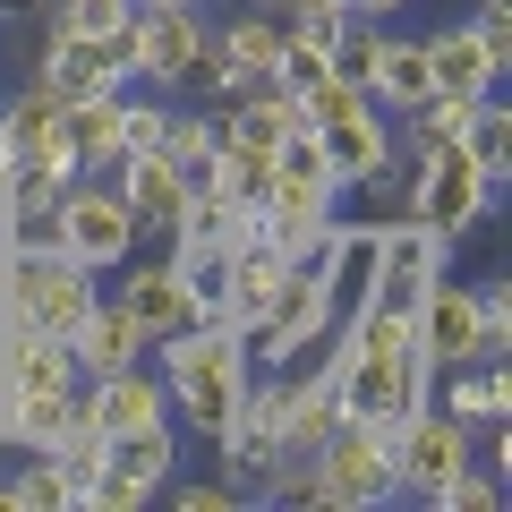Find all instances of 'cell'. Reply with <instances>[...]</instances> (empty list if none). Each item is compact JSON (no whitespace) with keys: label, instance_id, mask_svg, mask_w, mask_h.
Segmentation results:
<instances>
[{"label":"cell","instance_id":"cell-1","mask_svg":"<svg viewBox=\"0 0 512 512\" xmlns=\"http://www.w3.org/2000/svg\"><path fill=\"white\" fill-rule=\"evenodd\" d=\"M146 359H154V376H163V393H171V419L197 427V436H214V427L231 419L239 384L256 376V367H248V333L222 325V316H197V325H180L171 342H154Z\"/></svg>","mask_w":512,"mask_h":512},{"label":"cell","instance_id":"cell-2","mask_svg":"<svg viewBox=\"0 0 512 512\" xmlns=\"http://www.w3.org/2000/svg\"><path fill=\"white\" fill-rule=\"evenodd\" d=\"M94 299H103V274L77 265L60 239H43V222L9 248V325H35V333H60L69 342V325Z\"/></svg>","mask_w":512,"mask_h":512},{"label":"cell","instance_id":"cell-3","mask_svg":"<svg viewBox=\"0 0 512 512\" xmlns=\"http://www.w3.org/2000/svg\"><path fill=\"white\" fill-rule=\"evenodd\" d=\"M43 239H60L77 265H94V274H120L128 256L146 248V239H137V214H128V197L111 180H69L60 205L43 214Z\"/></svg>","mask_w":512,"mask_h":512},{"label":"cell","instance_id":"cell-4","mask_svg":"<svg viewBox=\"0 0 512 512\" xmlns=\"http://www.w3.org/2000/svg\"><path fill=\"white\" fill-rule=\"evenodd\" d=\"M316 504L325 512H376L393 504V427L342 419L316 444Z\"/></svg>","mask_w":512,"mask_h":512},{"label":"cell","instance_id":"cell-5","mask_svg":"<svg viewBox=\"0 0 512 512\" xmlns=\"http://www.w3.org/2000/svg\"><path fill=\"white\" fill-rule=\"evenodd\" d=\"M393 205H402L410 222H427L436 239H470L478 222L495 214V188L478 180L453 146H436V154H419V163L402 171V197H393Z\"/></svg>","mask_w":512,"mask_h":512},{"label":"cell","instance_id":"cell-6","mask_svg":"<svg viewBox=\"0 0 512 512\" xmlns=\"http://www.w3.org/2000/svg\"><path fill=\"white\" fill-rule=\"evenodd\" d=\"M342 325V308L325 299V282H316V265H291L274 291V308L248 325V367H299L316 359V342Z\"/></svg>","mask_w":512,"mask_h":512},{"label":"cell","instance_id":"cell-7","mask_svg":"<svg viewBox=\"0 0 512 512\" xmlns=\"http://www.w3.org/2000/svg\"><path fill=\"white\" fill-rule=\"evenodd\" d=\"M35 77L60 94V103H86V94H128V26H120V35H69V26L43 18Z\"/></svg>","mask_w":512,"mask_h":512},{"label":"cell","instance_id":"cell-8","mask_svg":"<svg viewBox=\"0 0 512 512\" xmlns=\"http://www.w3.org/2000/svg\"><path fill=\"white\" fill-rule=\"evenodd\" d=\"M461 461H478V444H470V427L444 419L436 402L410 410V419L393 427V495H410V504H436V487L461 470Z\"/></svg>","mask_w":512,"mask_h":512},{"label":"cell","instance_id":"cell-9","mask_svg":"<svg viewBox=\"0 0 512 512\" xmlns=\"http://www.w3.org/2000/svg\"><path fill=\"white\" fill-rule=\"evenodd\" d=\"M453 248L461 239H436L427 222H384L376 231V274H367V299L376 308H419L427 299V282L436 274H453Z\"/></svg>","mask_w":512,"mask_h":512},{"label":"cell","instance_id":"cell-10","mask_svg":"<svg viewBox=\"0 0 512 512\" xmlns=\"http://www.w3.org/2000/svg\"><path fill=\"white\" fill-rule=\"evenodd\" d=\"M316 146H325V180L342 188V197L402 180V154H393V111H376V103L325 120V128H316Z\"/></svg>","mask_w":512,"mask_h":512},{"label":"cell","instance_id":"cell-11","mask_svg":"<svg viewBox=\"0 0 512 512\" xmlns=\"http://www.w3.org/2000/svg\"><path fill=\"white\" fill-rule=\"evenodd\" d=\"M205 26H214V9H137V18H128V86L180 94Z\"/></svg>","mask_w":512,"mask_h":512},{"label":"cell","instance_id":"cell-12","mask_svg":"<svg viewBox=\"0 0 512 512\" xmlns=\"http://www.w3.org/2000/svg\"><path fill=\"white\" fill-rule=\"evenodd\" d=\"M163 419H171V393H163V376H154V359L77 384V427H94L103 444L111 436H137V427H163Z\"/></svg>","mask_w":512,"mask_h":512},{"label":"cell","instance_id":"cell-13","mask_svg":"<svg viewBox=\"0 0 512 512\" xmlns=\"http://www.w3.org/2000/svg\"><path fill=\"white\" fill-rule=\"evenodd\" d=\"M342 214V188L333 180H291V171H274V188H265V205H256V231H265V248H282L291 265H308L316 239H325V222Z\"/></svg>","mask_w":512,"mask_h":512},{"label":"cell","instance_id":"cell-14","mask_svg":"<svg viewBox=\"0 0 512 512\" xmlns=\"http://www.w3.org/2000/svg\"><path fill=\"white\" fill-rule=\"evenodd\" d=\"M103 180L128 197V214H137V239H171V231H180L188 188H197V171H180L171 154H120Z\"/></svg>","mask_w":512,"mask_h":512},{"label":"cell","instance_id":"cell-15","mask_svg":"<svg viewBox=\"0 0 512 512\" xmlns=\"http://www.w3.org/2000/svg\"><path fill=\"white\" fill-rule=\"evenodd\" d=\"M410 325H419V350H427V367H470L478 359V282H453V274H436L427 282V299L410 308Z\"/></svg>","mask_w":512,"mask_h":512},{"label":"cell","instance_id":"cell-16","mask_svg":"<svg viewBox=\"0 0 512 512\" xmlns=\"http://www.w3.org/2000/svg\"><path fill=\"white\" fill-rule=\"evenodd\" d=\"M111 299L137 316L146 350H154V342H171L180 325H197V299H188V282L171 274V256H128V265H120V291H111Z\"/></svg>","mask_w":512,"mask_h":512},{"label":"cell","instance_id":"cell-17","mask_svg":"<svg viewBox=\"0 0 512 512\" xmlns=\"http://www.w3.org/2000/svg\"><path fill=\"white\" fill-rule=\"evenodd\" d=\"M427 77H436V94H461V103H478V94L504 86V69H495V52L478 43V26H470V18L427 26Z\"/></svg>","mask_w":512,"mask_h":512},{"label":"cell","instance_id":"cell-18","mask_svg":"<svg viewBox=\"0 0 512 512\" xmlns=\"http://www.w3.org/2000/svg\"><path fill=\"white\" fill-rule=\"evenodd\" d=\"M0 367H9V384L0 393H77V359L60 333H35V325H0Z\"/></svg>","mask_w":512,"mask_h":512},{"label":"cell","instance_id":"cell-19","mask_svg":"<svg viewBox=\"0 0 512 512\" xmlns=\"http://www.w3.org/2000/svg\"><path fill=\"white\" fill-rule=\"evenodd\" d=\"M282 274H291V256H282V248H265V239H239V248H231V265H222V308H214V316L248 333L256 316L274 308Z\"/></svg>","mask_w":512,"mask_h":512},{"label":"cell","instance_id":"cell-20","mask_svg":"<svg viewBox=\"0 0 512 512\" xmlns=\"http://www.w3.org/2000/svg\"><path fill=\"white\" fill-rule=\"evenodd\" d=\"M69 359H77V376H111V367L146 359V333H137V316H128L120 299H94V308L69 325Z\"/></svg>","mask_w":512,"mask_h":512},{"label":"cell","instance_id":"cell-21","mask_svg":"<svg viewBox=\"0 0 512 512\" xmlns=\"http://www.w3.org/2000/svg\"><path fill=\"white\" fill-rule=\"evenodd\" d=\"M427 94H436V77H427V35H384L376 69H367V103L402 120V111H419Z\"/></svg>","mask_w":512,"mask_h":512},{"label":"cell","instance_id":"cell-22","mask_svg":"<svg viewBox=\"0 0 512 512\" xmlns=\"http://www.w3.org/2000/svg\"><path fill=\"white\" fill-rule=\"evenodd\" d=\"M77 427V393H0V444L9 453H52Z\"/></svg>","mask_w":512,"mask_h":512},{"label":"cell","instance_id":"cell-23","mask_svg":"<svg viewBox=\"0 0 512 512\" xmlns=\"http://www.w3.org/2000/svg\"><path fill=\"white\" fill-rule=\"evenodd\" d=\"M60 137H69L77 171L103 180L120 163V94H86V103H60Z\"/></svg>","mask_w":512,"mask_h":512},{"label":"cell","instance_id":"cell-24","mask_svg":"<svg viewBox=\"0 0 512 512\" xmlns=\"http://www.w3.org/2000/svg\"><path fill=\"white\" fill-rule=\"evenodd\" d=\"M453 154H461V163H470L487 188H504V180H512V103L478 94L470 120H461V137H453Z\"/></svg>","mask_w":512,"mask_h":512},{"label":"cell","instance_id":"cell-25","mask_svg":"<svg viewBox=\"0 0 512 512\" xmlns=\"http://www.w3.org/2000/svg\"><path fill=\"white\" fill-rule=\"evenodd\" d=\"M214 35H222V52H231L239 77H274V69H282V43H291V26H282L274 9H248V0H239L231 18H214Z\"/></svg>","mask_w":512,"mask_h":512},{"label":"cell","instance_id":"cell-26","mask_svg":"<svg viewBox=\"0 0 512 512\" xmlns=\"http://www.w3.org/2000/svg\"><path fill=\"white\" fill-rule=\"evenodd\" d=\"M214 146H222V111L214 103H163V146L154 154H171L180 171H205Z\"/></svg>","mask_w":512,"mask_h":512},{"label":"cell","instance_id":"cell-27","mask_svg":"<svg viewBox=\"0 0 512 512\" xmlns=\"http://www.w3.org/2000/svg\"><path fill=\"white\" fill-rule=\"evenodd\" d=\"M111 470H128L137 487H163V478L180 470V436H171V419L163 427H137V436H111Z\"/></svg>","mask_w":512,"mask_h":512},{"label":"cell","instance_id":"cell-28","mask_svg":"<svg viewBox=\"0 0 512 512\" xmlns=\"http://www.w3.org/2000/svg\"><path fill=\"white\" fill-rule=\"evenodd\" d=\"M9 487H18V512H77V487L60 470V453H18Z\"/></svg>","mask_w":512,"mask_h":512},{"label":"cell","instance_id":"cell-29","mask_svg":"<svg viewBox=\"0 0 512 512\" xmlns=\"http://www.w3.org/2000/svg\"><path fill=\"white\" fill-rule=\"evenodd\" d=\"M52 128H60V94L43 86V77H26V86L9 94V103H0V137H9L18 154L35 146V137H52Z\"/></svg>","mask_w":512,"mask_h":512},{"label":"cell","instance_id":"cell-30","mask_svg":"<svg viewBox=\"0 0 512 512\" xmlns=\"http://www.w3.org/2000/svg\"><path fill=\"white\" fill-rule=\"evenodd\" d=\"M495 504H504V470L495 461H461L436 487V512H495Z\"/></svg>","mask_w":512,"mask_h":512},{"label":"cell","instance_id":"cell-31","mask_svg":"<svg viewBox=\"0 0 512 512\" xmlns=\"http://www.w3.org/2000/svg\"><path fill=\"white\" fill-rule=\"evenodd\" d=\"M376 43H384V26H367V18H350L342 35L325 43V69L342 77V86H359V94H367V69H376Z\"/></svg>","mask_w":512,"mask_h":512},{"label":"cell","instance_id":"cell-32","mask_svg":"<svg viewBox=\"0 0 512 512\" xmlns=\"http://www.w3.org/2000/svg\"><path fill=\"white\" fill-rule=\"evenodd\" d=\"M154 495H171V512H239V504H248L231 478H180V470H171Z\"/></svg>","mask_w":512,"mask_h":512},{"label":"cell","instance_id":"cell-33","mask_svg":"<svg viewBox=\"0 0 512 512\" xmlns=\"http://www.w3.org/2000/svg\"><path fill=\"white\" fill-rule=\"evenodd\" d=\"M282 26H291V43L325 52V43L342 35V26H350V9H342V0H291V9H282Z\"/></svg>","mask_w":512,"mask_h":512},{"label":"cell","instance_id":"cell-34","mask_svg":"<svg viewBox=\"0 0 512 512\" xmlns=\"http://www.w3.org/2000/svg\"><path fill=\"white\" fill-rule=\"evenodd\" d=\"M291 103H299V120H308V128H325V120H342V111H359L367 94H359V86H342V77L325 69V77H316V86H299Z\"/></svg>","mask_w":512,"mask_h":512},{"label":"cell","instance_id":"cell-35","mask_svg":"<svg viewBox=\"0 0 512 512\" xmlns=\"http://www.w3.org/2000/svg\"><path fill=\"white\" fill-rule=\"evenodd\" d=\"M154 146H163V103H146L128 86L120 94V154H154Z\"/></svg>","mask_w":512,"mask_h":512},{"label":"cell","instance_id":"cell-36","mask_svg":"<svg viewBox=\"0 0 512 512\" xmlns=\"http://www.w3.org/2000/svg\"><path fill=\"white\" fill-rule=\"evenodd\" d=\"M470 26H478V43L495 52V69H512V0H478Z\"/></svg>","mask_w":512,"mask_h":512},{"label":"cell","instance_id":"cell-37","mask_svg":"<svg viewBox=\"0 0 512 512\" xmlns=\"http://www.w3.org/2000/svg\"><path fill=\"white\" fill-rule=\"evenodd\" d=\"M350 18H367V26H393V18H410V0H342Z\"/></svg>","mask_w":512,"mask_h":512},{"label":"cell","instance_id":"cell-38","mask_svg":"<svg viewBox=\"0 0 512 512\" xmlns=\"http://www.w3.org/2000/svg\"><path fill=\"white\" fill-rule=\"evenodd\" d=\"M137 9H214V0H137Z\"/></svg>","mask_w":512,"mask_h":512},{"label":"cell","instance_id":"cell-39","mask_svg":"<svg viewBox=\"0 0 512 512\" xmlns=\"http://www.w3.org/2000/svg\"><path fill=\"white\" fill-rule=\"evenodd\" d=\"M0 205H18V171H0Z\"/></svg>","mask_w":512,"mask_h":512},{"label":"cell","instance_id":"cell-40","mask_svg":"<svg viewBox=\"0 0 512 512\" xmlns=\"http://www.w3.org/2000/svg\"><path fill=\"white\" fill-rule=\"evenodd\" d=\"M0 512H18V487H9V470H0Z\"/></svg>","mask_w":512,"mask_h":512},{"label":"cell","instance_id":"cell-41","mask_svg":"<svg viewBox=\"0 0 512 512\" xmlns=\"http://www.w3.org/2000/svg\"><path fill=\"white\" fill-rule=\"evenodd\" d=\"M248 9H274V18H282V0H248Z\"/></svg>","mask_w":512,"mask_h":512},{"label":"cell","instance_id":"cell-42","mask_svg":"<svg viewBox=\"0 0 512 512\" xmlns=\"http://www.w3.org/2000/svg\"><path fill=\"white\" fill-rule=\"evenodd\" d=\"M0 384H9V367H0Z\"/></svg>","mask_w":512,"mask_h":512}]
</instances>
